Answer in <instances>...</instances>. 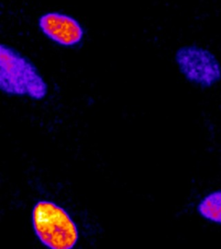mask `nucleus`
Here are the masks:
<instances>
[{
  "label": "nucleus",
  "mask_w": 221,
  "mask_h": 249,
  "mask_svg": "<svg viewBox=\"0 0 221 249\" xmlns=\"http://www.w3.org/2000/svg\"><path fill=\"white\" fill-rule=\"evenodd\" d=\"M0 89L8 95L41 101L46 97L49 87L27 56L3 43L0 46Z\"/></svg>",
  "instance_id": "f257e3e1"
},
{
  "label": "nucleus",
  "mask_w": 221,
  "mask_h": 249,
  "mask_svg": "<svg viewBox=\"0 0 221 249\" xmlns=\"http://www.w3.org/2000/svg\"><path fill=\"white\" fill-rule=\"evenodd\" d=\"M32 225L42 244L51 249H71L77 244L79 231L63 208L51 201H39L32 210Z\"/></svg>",
  "instance_id": "f03ea898"
},
{
  "label": "nucleus",
  "mask_w": 221,
  "mask_h": 249,
  "mask_svg": "<svg viewBox=\"0 0 221 249\" xmlns=\"http://www.w3.org/2000/svg\"><path fill=\"white\" fill-rule=\"evenodd\" d=\"M175 63L187 82L210 89L221 81V65L214 53L197 45L181 47L175 52Z\"/></svg>",
  "instance_id": "7ed1b4c3"
},
{
  "label": "nucleus",
  "mask_w": 221,
  "mask_h": 249,
  "mask_svg": "<svg viewBox=\"0 0 221 249\" xmlns=\"http://www.w3.org/2000/svg\"><path fill=\"white\" fill-rule=\"evenodd\" d=\"M38 26L48 38L62 46L77 45L84 36V30L79 21L61 12H47L41 16Z\"/></svg>",
  "instance_id": "20e7f679"
},
{
  "label": "nucleus",
  "mask_w": 221,
  "mask_h": 249,
  "mask_svg": "<svg viewBox=\"0 0 221 249\" xmlns=\"http://www.w3.org/2000/svg\"><path fill=\"white\" fill-rule=\"evenodd\" d=\"M196 210L207 222L221 225V189L206 195L199 202Z\"/></svg>",
  "instance_id": "39448f33"
}]
</instances>
